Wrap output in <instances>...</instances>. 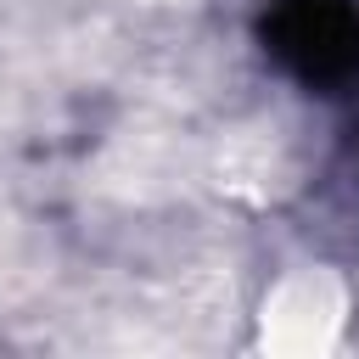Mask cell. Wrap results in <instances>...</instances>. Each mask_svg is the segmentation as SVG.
<instances>
[{"mask_svg": "<svg viewBox=\"0 0 359 359\" xmlns=\"http://www.w3.org/2000/svg\"><path fill=\"white\" fill-rule=\"evenodd\" d=\"M269 50L320 90L353 84L359 79V11L342 0H280L269 17Z\"/></svg>", "mask_w": 359, "mask_h": 359, "instance_id": "cell-1", "label": "cell"}]
</instances>
